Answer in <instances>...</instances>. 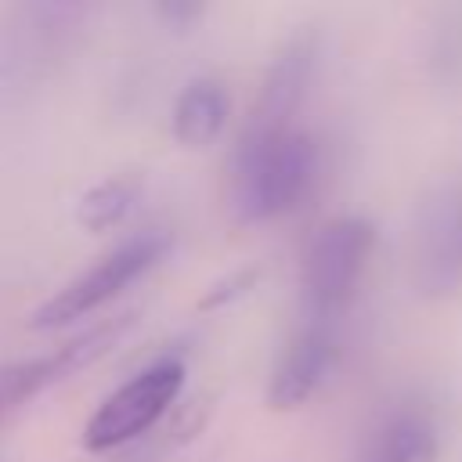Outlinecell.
<instances>
[{
    "mask_svg": "<svg viewBox=\"0 0 462 462\" xmlns=\"http://www.w3.org/2000/svg\"><path fill=\"white\" fill-rule=\"evenodd\" d=\"M440 433L426 408L401 404L386 411L365 437L354 462H437Z\"/></svg>",
    "mask_w": 462,
    "mask_h": 462,
    "instance_id": "obj_8",
    "label": "cell"
},
{
    "mask_svg": "<svg viewBox=\"0 0 462 462\" xmlns=\"http://www.w3.org/2000/svg\"><path fill=\"white\" fill-rule=\"evenodd\" d=\"M339 365V325L336 321H318L303 318L289 346L282 350L271 383H267V408L274 411H292L303 408L336 372Z\"/></svg>",
    "mask_w": 462,
    "mask_h": 462,
    "instance_id": "obj_7",
    "label": "cell"
},
{
    "mask_svg": "<svg viewBox=\"0 0 462 462\" xmlns=\"http://www.w3.org/2000/svg\"><path fill=\"white\" fill-rule=\"evenodd\" d=\"M58 386L54 383V368L51 357H18V361H0V419L11 415L14 408H22L25 401H32L36 393Z\"/></svg>",
    "mask_w": 462,
    "mask_h": 462,
    "instance_id": "obj_12",
    "label": "cell"
},
{
    "mask_svg": "<svg viewBox=\"0 0 462 462\" xmlns=\"http://www.w3.org/2000/svg\"><path fill=\"white\" fill-rule=\"evenodd\" d=\"M321 144L307 130L271 141H235L227 166V195L238 224H263L296 213L318 188Z\"/></svg>",
    "mask_w": 462,
    "mask_h": 462,
    "instance_id": "obj_1",
    "label": "cell"
},
{
    "mask_svg": "<svg viewBox=\"0 0 462 462\" xmlns=\"http://www.w3.org/2000/svg\"><path fill=\"white\" fill-rule=\"evenodd\" d=\"M256 282H260V267H256V263L238 267V271H231V274H224L220 282L209 285V292L199 300V310H220V307L235 303V300L249 296V292L256 289Z\"/></svg>",
    "mask_w": 462,
    "mask_h": 462,
    "instance_id": "obj_14",
    "label": "cell"
},
{
    "mask_svg": "<svg viewBox=\"0 0 462 462\" xmlns=\"http://www.w3.org/2000/svg\"><path fill=\"white\" fill-rule=\"evenodd\" d=\"M411 282L430 300L462 289V184H451L426 202L415 235Z\"/></svg>",
    "mask_w": 462,
    "mask_h": 462,
    "instance_id": "obj_6",
    "label": "cell"
},
{
    "mask_svg": "<svg viewBox=\"0 0 462 462\" xmlns=\"http://www.w3.org/2000/svg\"><path fill=\"white\" fill-rule=\"evenodd\" d=\"M227 119H231L227 87L213 76H199L184 83V90L177 94L170 112V130H173V141L184 148H209L224 134Z\"/></svg>",
    "mask_w": 462,
    "mask_h": 462,
    "instance_id": "obj_10",
    "label": "cell"
},
{
    "mask_svg": "<svg viewBox=\"0 0 462 462\" xmlns=\"http://www.w3.org/2000/svg\"><path fill=\"white\" fill-rule=\"evenodd\" d=\"M184 361L180 357H155L152 365H144L141 372H134L123 386H116L83 422V448L101 455V451H116L130 440H137L144 430H152L170 404L180 397L184 390Z\"/></svg>",
    "mask_w": 462,
    "mask_h": 462,
    "instance_id": "obj_4",
    "label": "cell"
},
{
    "mask_svg": "<svg viewBox=\"0 0 462 462\" xmlns=\"http://www.w3.org/2000/svg\"><path fill=\"white\" fill-rule=\"evenodd\" d=\"M79 7H65V4H47V7H22L14 29H7V51L0 54V61L14 72H40V61H47L43 54H58L69 29H76Z\"/></svg>",
    "mask_w": 462,
    "mask_h": 462,
    "instance_id": "obj_9",
    "label": "cell"
},
{
    "mask_svg": "<svg viewBox=\"0 0 462 462\" xmlns=\"http://www.w3.org/2000/svg\"><path fill=\"white\" fill-rule=\"evenodd\" d=\"M170 249H173V235L166 227H141V231H134L130 238L112 245L101 260H94L79 278H72L51 300H43L29 314V328L51 332V328H65V325L101 310L105 303L123 296L141 274H148L155 263H162L170 256Z\"/></svg>",
    "mask_w": 462,
    "mask_h": 462,
    "instance_id": "obj_2",
    "label": "cell"
},
{
    "mask_svg": "<svg viewBox=\"0 0 462 462\" xmlns=\"http://www.w3.org/2000/svg\"><path fill=\"white\" fill-rule=\"evenodd\" d=\"M430 72L440 87H462V11H448L430 40Z\"/></svg>",
    "mask_w": 462,
    "mask_h": 462,
    "instance_id": "obj_13",
    "label": "cell"
},
{
    "mask_svg": "<svg viewBox=\"0 0 462 462\" xmlns=\"http://www.w3.org/2000/svg\"><path fill=\"white\" fill-rule=\"evenodd\" d=\"M375 224L368 217H336L314 231L303 253L300 289H303V318L343 321L357 296V282L375 249Z\"/></svg>",
    "mask_w": 462,
    "mask_h": 462,
    "instance_id": "obj_3",
    "label": "cell"
},
{
    "mask_svg": "<svg viewBox=\"0 0 462 462\" xmlns=\"http://www.w3.org/2000/svg\"><path fill=\"white\" fill-rule=\"evenodd\" d=\"M137 195H141V184H137L134 177H105V180L90 184V188L79 195V202H76V220H79V227H87L90 235L112 231V227H119V224L130 217Z\"/></svg>",
    "mask_w": 462,
    "mask_h": 462,
    "instance_id": "obj_11",
    "label": "cell"
},
{
    "mask_svg": "<svg viewBox=\"0 0 462 462\" xmlns=\"http://www.w3.org/2000/svg\"><path fill=\"white\" fill-rule=\"evenodd\" d=\"M155 14H159L170 29L184 32V29H191V25L206 14V7H202L199 0H166V4H155Z\"/></svg>",
    "mask_w": 462,
    "mask_h": 462,
    "instance_id": "obj_15",
    "label": "cell"
},
{
    "mask_svg": "<svg viewBox=\"0 0 462 462\" xmlns=\"http://www.w3.org/2000/svg\"><path fill=\"white\" fill-rule=\"evenodd\" d=\"M314 69H318V32L300 29L271 58L238 141H271V137L289 134L310 90Z\"/></svg>",
    "mask_w": 462,
    "mask_h": 462,
    "instance_id": "obj_5",
    "label": "cell"
}]
</instances>
